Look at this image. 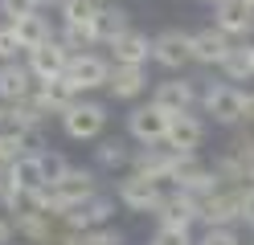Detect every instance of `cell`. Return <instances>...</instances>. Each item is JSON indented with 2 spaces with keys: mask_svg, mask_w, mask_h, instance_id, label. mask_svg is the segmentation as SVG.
<instances>
[{
  "mask_svg": "<svg viewBox=\"0 0 254 245\" xmlns=\"http://www.w3.org/2000/svg\"><path fill=\"white\" fill-rule=\"evenodd\" d=\"M94 192H99V168H78V163H70V172H66V176L54 180V184H45V188L33 196V208L66 217L74 204L90 200Z\"/></svg>",
  "mask_w": 254,
  "mask_h": 245,
  "instance_id": "1",
  "label": "cell"
},
{
  "mask_svg": "<svg viewBox=\"0 0 254 245\" xmlns=\"http://www.w3.org/2000/svg\"><path fill=\"white\" fill-rule=\"evenodd\" d=\"M172 184H164V180L156 176H144V172H123L119 176V188H115V200L127 208V212H160L164 196H168Z\"/></svg>",
  "mask_w": 254,
  "mask_h": 245,
  "instance_id": "2",
  "label": "cell"
},
{
  "mask_svg": "<svg viewBox=\"0 0 254 245\" xmlns=\"http://www.w3.org/2000/svg\"><path fill=\"white\" fill-rule=\"evenodd\" d=\"M201 110L217 127H242L246 123V90L234 82H209L201 90Z\"/></svg>",
  "mask_w": 254,
  "mask_h": 245,
  "instance_id": "3",
  "label": "cell"
},
{
  "mask_svg": "<svg viewBox=\"0 0 254 245\" xmlns=\"http://www.w3.org/2000/svg\"><path fill=\"white\" fill-rule=\"evenodd\" d=\"M107 106L99 102V98H78L74 106H66V114H62V131L74 139V143H99L103 131H107Z\"/></svg>",
  "mask_w": 254,
  "mask_h": 245,
  "instance_id": "4",
  "label": "cell"
},
{
  "mask_svg": "<svg viewBox=\"0 0 254 245\" xmlns=\"http://www.w3.org/2000/svg\"><path fill=\"white\" fill-rule=\"evenodd\" d=\"M168 123H172L168 110H160L156 102H139L127 110V139L139 147H156L168 139Z\"/></svg>",
  "mask_w": 254,
  "mask_h": 245,
  "instance_id": "5",
  "label": "cell"
},
{
  "mask_svg": "<svg viewBox=\"0 0 254 245\" xmlns=\"http://www.w3.org/2000/svg\"><path fill=\"white\" fill-rule=\"evenodd\" d=\"M242 184H217L209 196L201 200V225L205 229H217V225H238L242 221Z\"/></svg>",
  "mask_w": 254,
  "mask_h": 245,
  "instance_id": "6",
  "label": "cell"
},
{
  "mask_svg": "<svg viewBox=\"0 0 254 245\" xmlns=\"http://www.w3.org/2000/svg\"><path fill=\"white\" fill-rule=\"evenodd\" d=\"M152 61L156 65H164L168 74H181L185 65H193V33H185V29H164V33H156L152 37Z\"/></svg>",
  "mask_w": 254,
  "mask_h": 245,
  "instance_id": "7",
  "label": "cell"
},
{
  "mask_svg": "<svg viewBox=\"0 0 254 245\" xmlns=\"http://www.w3.org/2000/svg\"><path fill=\"white\" fill-rule=\"evenodd\" d=\"M111 57H103V53H74L70 57V70H66V78H70V86L78 90V94H90V90H107V82H111Z\"/></svg>",
  "mask_w": 254,
  "mask_h": 245,
  "instance_id": "8",
  "label": "cell"
},
{
  "mask_svg": "<svg viewBox=\"0 0 254 245\" xmlns=\"http://www.w3.org/2000/svg\"><path fill=\"white\" fill-rule=\"evenodd\" d=\"M70 45L62 41V37H54V41H45L41 49H29L25 53V61H29V70H33V78L37 82H50V78H66V70H70Z\"/></svg>",
  "mask_w": 254,
  "mask_h": 245,
  "instance_id": "9",
  "label": "cell"
},
{
  "mask_svg": "<svg viewBox=\"0 0 254 245\" xmlns=\"http://www.w3.org/2000/svg\"><path fill=\"white\" fill-rule=\"evenodd\" d=\"M152 102L160 106V110H168V114H185V110H193V106L201 102V90H197L185 74H172V78H164V82H156Z\"/></svg>",
  "mask_w": 254,
  "mask_h": 245,
  "instance_id": "10",
  "label": "cell"
},
{
  "mask_svg": "<svg viewBox=\"0 0 254 245\" xmlns=\"http://www.w3.org/2000/svg\"><path fill=\"white\" fill-rule=\"evenodd\" d=\"M115 196H107V192H94L90 200H82V204H74L70 212H66V225L74 229V233H90V229H107L111 225V217H115Z\"/></svg>",
  "mask_w": 254,
  "mask_h": 245,
  "instance_id": "11",
  "label": "cell"
},
{
  "mask_svg": "<svg viewBox=\"0 0 254 245\" xmlns=\"http://www.w3.org/2000/svg\"><path fill=\"white\" fill-rule=\"evenodd\" d=\"M156 225H181V229L201 225V196L185 192V188H168L160 212H156Z\"/></svg>",
  "mask_w": 254,
  "mask_h": 245,
  "instance_id": "12",
  "label": "cell"
},
{
  "mask_svg": "<svg viewBox=\"0 0 254 245\" xmlns=\"http://www.w3.org/2000/svg\"><path fill=\"white\" fill-rule=\"evenodd\" d=\"M213 25L234 41H254V4L250 0H226L213 8Z\"/></svg>",
  "mask_w": 254,
  "mask_h": 245,
  "instance_id": "13",
  "label": "cell"
},
{
  "mask_svg": "<svg viewBox=\"0 0 254 245\" xmlns=\"http://www.w3.org/2000/svg\"><path fill=\"white\" fill-rule=\"evenodd\" d=\"M37 94V78L29 61H0V102H25Z\"/></svg>",
  "mask_w": 254,
  "mask_h": 245,
  "instance_id": "14",
  "label": "cell"
},
{
  "mask_svg": "<svg viewBox=\"0 0 254 245\" xmlns=\"http://www.w3.org/2000/svg\"><path fill=\"white\" fill-rule=\"evenodd\" d=\"M234 45L238 41L230 37V33H221L217 25H205V29L193 33V57H197V65H217L221 70V61L230 57Z\"/></svg>",
  "mask_w": 254,
  "mask_h": 245,
  "instance_id": "15",
  "label": "cell"
},
{
  "mask_svg": "<svg viewBox=\"0 0 254 245\" xmlns=\"http://www.w3.org/2000/svg\"><path fill=\"white\" fill-rule=\"evenodd\" d=\"M172 151H181V155H197V147L205 143V123L197 119L193 110H185V114H172V123H168V139H164Z\"/></svg>",
  "mask_w": 254,
  "mask_h": 245,
  "instance_id": "16",
  "label": "cell"
},
{
  "mask_svg": "<svg viewBox=\"0 0 254 245\" xmlns=\"http://www.w3.org/2000/svg\"><path fill=\"white\" fill-rule=\"evenodd\" d=\"M78 98H82V94L70 86V78H50V82H37L33 102L50 114V119H62V114H66V106H74Z\"/></svg>",
  "mask_w": 254,
  "mask_h": 245,
  "instance_id": "17",
  "label": "cell"
},
{
  "mask_svg": "<svg viewBox=\"0 0 254 245\" xmlns=\"http://www.w3.org/2000/svg\"><path fill=\"white\" fill-rule=\"evenodd\" d=\"M144 90H148V70H144V65H111V82H107V94L111 98L135 102Z\"/></svg>",
  "mask_w": 254,
  "mask_h": 245,
  "instance_id": "18",
  "label": "cell"
},
{
  "mask_svg": "<svg viewBox=\"0 0 254 245\" xmlns=\"http://www.w3.org/2000/svg\"><path fill=\"white\" fill-rule=\"evenodd\" d=\"M131 163H135V151H131V143L127 139H99L94 143V163L90 168H99V172H111V176H123V172H131Z\"/></svg>",
  "mask_w": 254,
  "mask_h": 245,
  "instance_id": "19",
  "label": "cell"
},
{
  "mask_svg": "<svg viewBox=\"0 0 254 245\" xmlns=\"http://www.w3.org/2000/svg\"><path fill=\"white\" fill-rule=\"evenodd\" d=\"M107 49H111V61H115V65H148L152 37H148V33H139V29H127L123 37L115 45H107Z\"/></svg>",
  "mask_w": 254,
  "mask_h": 245,
  "instance_id": "20",
  "label": "cell"
},
{
  "mask_svg": "<svg viewBox=\"0 0 254 245\" xmlns=\"http://www.w3.org/2000/svg\"><path fill=\"white\" fill-rule=\"evenodd\" d=\"M127 29H135L131 25V12L119 8V4H103L99 21H94V37H99V45H115Z\"/></svg>",
  "mask_w": 254,
  "mask_h": 245,
  "instance_id": "21",
  "label": "cell"
},
{
  "mask_svg": "<svg viewBox=\"0 0 254 245\" xmlns=\"http://www.w3.org/2000/svg\"><path fill=\"white\" fill-rule=\"evenodd\" d=\"M12 180H17V188L33 200V196L45 188V168H41V151H25L17 163H12Z\"/></svg>",
  "mask_w": 254,
  "mask_h": 245,
  "instance_id": "22",
  "label": "cell"
},
{
  "mask_svg": "<svg viewBox=\"0 0 254 245\" xmlns=\"http://www.w3.org/2000/svg\"><path fill=\"white\" fill-rule=\"evenodd\" d=\"M8 25L17 29V37H21V45H25V53H29V49H41L45 41H54V37H58L54 25H50V16H41V12L21 16V21H8Z\"/></svg>",
  "mask_w": 254,
  "mask_h": 245,
  "instance_id": "23",
  "label": "cell"
},
{
  "mask_svg": "<svg viewBox=\"0 0 254 245\" xmlns=\"http://www.w3.org/2000/svg\"><path fill=\"white\" fill-rule=\"evenodd\" d=\"M221 74H226V82H254V41H238L230 49V57L221 61Z\"/></svg>",
  "mask_w": 254,
  "mask_h": 245,
  "instance_id": "24",
  "label": "cell"
},
{
  "mask_svg": "<svg viewBox=\"0 0 254 245\" xmlns=\"http://www.w3.org/2000/svg\"><path fill=\"white\" fill-rule=\"evenodd\" d=\"M62 12V25H74V29H94V21H99L103 4L99 0H62L58 4Z\"/></svg>",
  "mask_w": 254,
  "mask_h": 245,
  "instance_id": "25",
  "label": "cell"
},
{
  "mask_svg": "<svg viewBox=\"0 0 254 245\" xmlns=\"http://www.w3.org/2000/svg\"><path fill=\"white\" fill-rule=\"evenodd\" d=\"M148 245H197V237L193 229H181V225H156Z\"/></svg>",
  "mask_w": 254,
  "mask_h": 245,
  "instance_id": "26",
  "label": "cell"
},
{
  "mask_svg": "<svg viewBox=\"0 0 254 245\" xmlns=\"http://www.w3.org/2000/svg\"><path fill=\"white\" fill-rule=\"evenodd\" d=\"M21 53H25V45L17 37V29L4 21V25H0V61H21Z\"/></svg>",
  "mask_w": 254,
  "mask_h": 245,
  "instance_id": "27",
  "label": "cell"
},
{
  "mask_svg": "<svg viewBox=\"0 0 254 245\" xmlns=\"http://www.w3.org/2000/svg\"><path fill=\"white\" fill-rule=\"evenodd\" d=\"M197 245H242V237L234 225H217V229H201Z\"/></svg>",
  "mask_w": 254,
  "mask_h": 245,
  "instance_id": "28",
  "label": "cell"
},
{
  "mask_svg": "<svg viewBox=\"0 0 254 245\" xmlns=\"http://www.w3.org/2000/svg\"><path fill=\"white\" fill-rule=\"evenodd\" d=\"M45 0H0V16H8V21H21V16H33L41 12Z\"/></svg>",
  "mask_w": 254,
  "mask_h": 245,
  "instance_id": "29",
  "label": "cell"
},
{
  "mask_svg": "<svg viewBox=\"0 0 254 245\" xmlns=\"http://www.w3.org/2000/svg\"><path fill=\"white\" fill-rule=\"evenodd\" d=\"M41 168H45V184H54V180H62L70 172V159L66 155H58V151H45L41 147Z\"/></svg>",
  "mask_w": 254,
  "mask_h": 245,
  "instance_id": "30",
  "label": "cell"
},
{
  "mask_svg": "<svg viewBox=\"0 0 254 245\" xmlns=\"http://www.w3.org/2000/svg\"><path fill=\"white\" fill-rule=\"evenodd\" d=\"M242 225L246 229H254V184L246 188V196H242Z\"/></svg>",
  "mask_w": 254,
  "mask_h": 245,
  "instance_id": "31",
  "label": "cell"
},
{
  "mask_svg": "<svg viewBox=\"0 0 254 245\" xmlns=\"http://www.w3.org/2000/svg\"><path fill=\"white\" fill-rule=\"evenodd\" d=\"M8 237H17V233H12V221L0 217V245H8Z\"/></svg>",
  "mask_w": 254,
  "mask_h": 245,
  "instance_id": "32",
  "label": "cell"
},
{
  "mask_svg": "<svg viewBox=\"0 0 254 245\" xmlns=\"http://www.w3.org/2000/svg\"><path fill=\"white\" fill-rule=\"evenodd\" d=\"M205 4H213V8H217V4H226V0H205Z\"/></svg>",
  "mask_w": 254,
  "mask_h": 245,
  "instance_id": "33",
  "label": "cell"
},
{
  "mask_svg": "<svg viewBox=\"0 0 254 245\" xmlns=\"http://www.w3.org/2000/svg\"><path fill=\"white\" fill-rule=\"evenodd\" d=\"M99 4H115V0H99Z\"/></svg>",
  "mask_w": 254,
  "mask_h": 245,
  "instance_id": "34",
  "label": "cell"
},
{
  "mask_svg": "<svg viewBox=\"0 0 254 245\" xmlns=\"http://www.w3.org/2000/svg\"><path fill=\"white\" fill-rule=\"evenodd\" d=\"M17 245H29V241H17Z\"/></svg>",
  "mask_w": 254,
  "mask_h": 245,
  "instance_id": "35",
  "label": "cell"
}]
</instances>
